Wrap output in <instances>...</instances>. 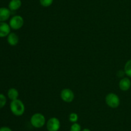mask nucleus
<instances>
[{
	"mask_svg": "<svg viewBox=\"0 0 131 131\" xmlns=\"http://www.w3.org/2000/svg\"><path fill=\"white\" fill-rule=\"evenodd\" d=\"M131 81L128 77H124L119 82V87L123 91H127L130 88Z\"/></svg>",
	"mask_w": 131,
	"mask_h": 131,
	"instance_id": "6e6552de",
	"label": "nucleus"
},
{
	"mask_svg": "<svg viewBox=\"0 0 131 131\" xmlns=\"http://www.w3.org/2000/svg\"><path fill=\"white\" fill-rule=\"evenodd\" d=\"M11 28L6 22H0V38L7 37L10 33Z\"/></svg>",
	"mask_w": 131,
	"mask_h": 131,
	"instance_id": "0eeeda50",
	"label": "nucleus"
},
{
	"mask_svg": "<svg viewBox=\"0 0 131 131\" xmlns=\"http://www.w3.org/2000/svg\"><path fill=\"white\" fill-rule=\"evenodd\" d=\"M81 131H91V130L89 129V128H83V129H82Z\"/></svg>",
	"mask_w": 131,
	"mask_h": 131,
	"instance_id": "aec40b11",
	"label": "nucleus"
},
{
	"mask_svg": "<svg viewBox=\"0 0 131 131\" xmlns=\"http://www.w3.org/2000/svg\"><path fill=\"white\" fill-rule=\"evenodd\" d=\"M6 104V97L3 94L0 93V109L5 106Z\"/></svg>",
	"mask_w": 131,
	"mask_h": 131,
	"instance_id": "f3484780",
	"label": "nucleus"
},
{
	"mask_svg": "<svg viewBox=\"0 0 131 131\" xmlns=\"http://www.w3.org/2000/svg\"><path fill=\"white\" fill-rule=\"evenodd\" d=\"M78 119H79V116H78V114L77 113H72L69 114V119L72 123H76L78 121Z\"/></svg>",
	"mask_w": 131,
	"mask_h": 131,
	"instance_id": "4468645a",
	"label": "nucleus"
},
{
	"mask_svg": "<svg viewBox=\"0 0 131 131\" xmlns=\"http://www.w3.org/2000/svg\"><path fill=\"white\" fill-rule=\"evenodd\" d=\"M22 5L21 0H11L8 3V8L11 11H16Z\"/></svg>",
	"mask_w": 131,
	"mask_h": 131,
	"instance_id": "9b49d317",
	"label": "nucleus"
},
{
	"mask_svg": "<svg viewBox=\"0 0 131 131\" xmlns=\"http://www.w3.org/2000/svg\"><path fill=\"white\" fill-rule=\"evenodd\" d=\"M60 97H61V100L65 102L70 103L74 100V93L70 89L65 88L61 91Z\"/></svg>",
	"mask_w": 131,
	"mask_h": 131,
	"instance_id": "423d86ee",
	"label": "nucleus"
},
{
	"mask_svg": "<svg viewBox=\"0 0 131 131\" xmlns=\"http://www.w3.org/2000/svg\"><path fill=\"white\" fill-rule=\"evenodd\" d=\"M54 0H40V3L43 7H49L53 3Z\"/></svg>",
	"mask_w": 131,
	"mask_h": 131,
	"instance_id": "dca6fc26",
	"label": "nucleus"
},
{
	"mask_svg": "<svg viewBox=\"0 0 131 131\" xmlns=\"http://www.w3.org/2000/svg\"><path fill=\"white\" fill-rule=\"evenodd\" d=\"M105 101H106V104L110 107L113 108V109L117 108L120 104V98L117 95H116L115 93H113V92L109 93L108 95H106Z\"/></svg>",
	"mask_w": 131,
	"mask_h": 131,
	"instance_id": "7ed1b4c3",
	"label": "nucleus"
},
{
	"mask_svg": "<svg viewBox=\"0 0 131 131\" xmlns=\"http://www.w3.org/2000/svg\"><path fill=\"white\" fill-rule=\"evenodd\" d=\"M19 38L17 35L14 32H10L7 36V42L12 46H15L19 43Z\"/></svg>",
	"mask_w": 131,
	"mask_h": 131,
	"instance_id": "9d476101",
	"label": "nucleus"
},
{
	"mask_svg": "<svg viewBox=\"0 0 131 131\" xmlns=\"http://www.w3.org/2000/svg\"><path fill=\"white\" fill-rule=\"evenodd\" d=\"M11 15V10L8 8H0V22H5L8 20Z\"/></svg>",
	"mask_w": 131,
	"mask_h": 131,
	"instance_id": "1a4fd4ad",
	"label": "nucleus"
},
{
	"mask_svg": "<svg viewBox=\"0 0 131 131\" xmlns=\"http://www.w3.org/2000/svg\"><path fill=\"white\" fill-rule=\"evenodd\" d=\"M19 95V91H18V90L15 88L9 89L8 91L7 92L8 98L10 100H11L12 101L18 99Z\"/></svg>",
	"mask_w": 131,
	"mask_h": 131,
	"instance_id": "f8f14e48",
	"label": "nucleus"
},
{
	"mask_svg": "<svg viewBox=\"0 0 131 131\" xmlns=\"http://www.w3.org/2000/svg\"><path fill=\"white\" fill-rule=\"evenodd\" d=\"M124 71L127 76L131 77V59L125 63V66H124Z\"/></svg>",
	"mask_w": 131,
	"mask_h": 131,
	"instance_id": "ddd939ff",
	"label": "nucleus"
},
{
	"mask_svg": "<svg viewBox=\"0 0 131 131\" xmlns=\"http://www.w3.org/2000/svg\"><path fill=\"white\" fill-rule=\"evenodd\" d=\"M61 127V123L58 118L52 117L46 122V128L48 131H58Z\"/></svg>",
	"mask_w": 131,
	"mask_h": 131,
	"instance_id": "39448f33",
	"label": "nucleus"
},
{
	"mask_svg": "<svg viewBox=\"0 0 131 131\" xmlns=\"http://www.w3.org/2000/svg\"><path fill=\"white\" fill-rule=\"evenodd\" d=\"M24 21L22 16L19 15H16L13 16L9 21V25L12 30H17L21 28L24 25Z\"/></svg>",
	"mask_w": 131,
	"mask_h": 131,
	"instance_id": "20e7f679",
	"label": "nucleus"
},
{
	"mask_svg": "<svg viewBox=\"0 0 131 131\" xmlns=\"http://www.w3.org/2000/svg\"><path fill=\"white\" fill-rule=\"evenodd\" d=\"M124 74H125V71H124H124L120 70V71H119L117 73V75L119 77H123V76H124Z\"/></svg>",
	"mask_w": 131,
	"mask_h": 131,
	"instance_id": "6ab92c4d",
	"label": "nucleus"
},
{
	"mask_svg": "<svg viewBox=\"0 0 131 131\" xmlns=\"http://www.w3.org/2000/svg\"><path fill=\"white\" fill-rule=\"evenodd\" d=\"M0 131H12V130L8 127L6 126H4V127H1L0 128Z\"/></svg>",
	"mask_w": 131,
	"mask_h": 131,
	"instance_id": "a211bd4d",
	"label": "nucleus"
},
{
	"mask_svg": "<svg viewBox=\"0 0 131 131\" xmlns=\"http://www.w3.org/2000/svg\"><path fill=\"white\" fill-rule=\"evenodd\" d=\"M30 123L31 125L35 128H40L46 125V117L41 113H35L31 117Z\"/></svg>",
	"mask_w": 131,
	"mask_h": 131,
	"instance_id": "f03ea898",
	"label": "nucleus"
},
{
	"mask_svg": "<svg viewBox=\"0 0 131 131\" xmlns=\"http://www.w3.org/2000/svg\"><path fill=\"white\" fill-rule=\"evenodd\" d=\"M10 109L14 115L16 116H20L23 115L25 112V105L21 100L17 99L10 102Z\"/></svg>",
	"mask_w": 131,
	"mask_h": 131,
	"instance_id": "f257e3e1",
	"label": "nucleus"
},
{
	"mask_svg": "<svg viewBox=\"0 0 131 131\" xmlns=\"http://www.w3.org/2000/svg\"><path fill=\"white\" fill-rule=\"evenodd\" d=\"M81 126L78 123H74L71 125L70 128V131H81Z\"/></svg>",
	"mask_w": 131,
	"mask_h": 131,
	"instance_id": "2eb2a0df",
	"label": "nucleus"
}]
</instances>
